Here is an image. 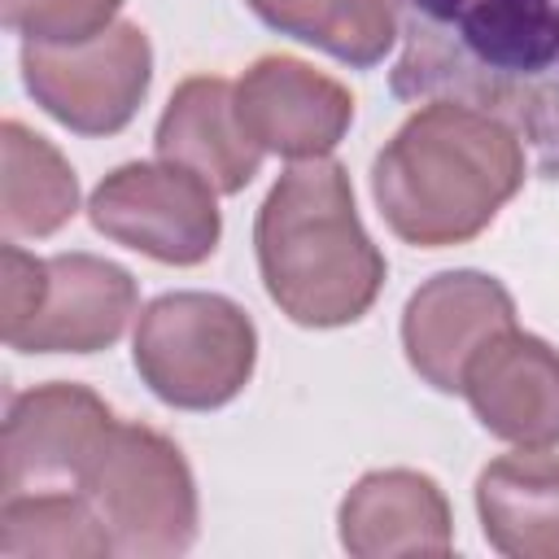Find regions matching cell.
I'll return each mask as SVG.
<instances>
[{
  "label": "cell",
  "mask_w": 559,
  "mask_h": 559,
  "mask_svg": "<svg viewBox=\"0 0 559 559\" xmlns=\"http://www.w3.org/2000/svg\"><path fill=\"white\" fill-rule=\"evenodd\" d=\"M397 100H450L507 122L559 170V0H393Z\"/></svg>",
  "instance_id": "cell-1"
},
{
  "label": "cell",
  "mask_w": 559,
  "mask_h": 559,
  "mask_svg": "<svg viewBox=\"0 0 559 559\" xmlns=\"http://www.w3.org/2000/svg\"><path fill=\"white\" fill-rule=\"evenodd\" d=\"M524 183L520 135L467 105L428 100L376 153L380 218L419 249L467 245Z\"/></svg>",
  "instance_id": "cell-2"
},
{
  "label": "cell",
  "mask_w": 559,
  "mask_h": 559,
  "mask_svg": "<svg viewBox=\"0 0 559 559\" xmlns=\"http://www.w3.org/2000/svg\"><path fill=\"white\" fill-rule=\"evenodd\" d=\"M266 297L301 328L358 323L384 284V253L362 231L341 162L310 157L288 166L253 223Z\"/></svg>",
  "instance_id": "cell-3"
},
{
  "label": "cell",
  "mask_w": 559,
  "mask_h": 559,
  "mask_svg": "<svg viewBox=\"0 0 559 559\" xmlns=\"http://www.w3.org/2000/svg\"><path fill=\"white\" fill-rule=\"evenodd\" d=\"M79 493L92 502L114 555L166 559L197 542V480L183 450L148 428L114 419L96 454L79 476Z\"/></svg>",
  "instance_id": "cell-4"
},
{
  "label": "cell",
  "mask_w": 559,
  "mask_h": 559,
  "mask_svg": "<svg viewBox=\"0 0 559 559\" xmlns=\"http://www.w3.org/2000/svg\"><path fill=\"white\" fill-rule=\"evenodd\" d=\"M131 358L148 393L166 406L214 411L249 384L258 328L223 293H162L140 310Z\"/></svg>",
  "instance_id": "cell-5"
},
{
  "label": "cell",
  "mask_w": 559,
  "mask_h": 559,
  "mask_svg": "<svg viewBox=\"0 0 559 559\" xmlns=\"http://www.w3.org/2000/svg\"><path fill=\"white\" fill-rule=\"evenodd\" d=\"M87 218L114 245H127L166 266L205 262L223 236L214 188L162 157L109 170L87 197Z\"/></svg>",
  "instance_id": "cell-6"
},
{
  "label": "cell",
  "mask_w": 559,
  "mask_h": 559,
  "mask_svg": "<svg viewBox=\"0 0 559 559\" xmlns=\"http://www.w3.org/2000/svg\"><path fill=\"white\" fill-rule=\"evenodd\" d=\"M22 79L35 105L79 135L122 131L153 79V48L135 22H114L83 44H26Z\"/></svg>",
  "instance_id": "cell-7"
},
{
  "label": "cell",
  "mask_w": 559,
  "mask_h": 559,
  "mask_svg": "<svg viewBox=\"0 0 559 559\" xmlns=\"http://www.w3.org/2000/svg\"><path fill=\"white\" fill-rule=\"evenodd\" d=\"M114 415L109 406L74 380H52L17 393L4 415L0 432V489L35 493L61 489L66 480L79 485L87 459L105 441Z\"/></svg>",
  "instance_id": "cell-8"
},
{
  "label": "cell",
  "mask_w": 559,
  "mask_h": 559,
  "mask_svg": "<svg viewBox=\"0 0 559 559\" xmlns=\"http://www.w3.org/2000/svg\"><path fill=\"white\" fill-rule=\"evenodd\" d=\"M515 328L511 293L485 271H441L402 310V349L424 384L463 393V371L485 341Z\"/></svg>",
  "instance_id": "cell-9"
},
{
  "label": "cell",
  "mask_w": 559,
  "mask_h": 559,
  "mask_svg": "<svg viewBox=\"0 0 559 559\" xmlns=\"http://www.w3.org/2000/svg\"><path fill=\"white\" fill-rule=\"evenodd\" d=\"M236 109L262 153L293 162L328 157L354 122V96L297 57H258L236 83Z\"/></svg>",
  "instance_id": "cell-10"
},
{
  "label": "cell",
  "mask_w": 559,
  "mask_h": 559,
  "mask_svg": "<svg viewBox=\"0 0 559 559\" xmlns=\"http://www.w3.org/2000/svg\"><path fill=\"white\" fill-rule=\"evenodd\" d=\"M135 280L127 266L96 253H57L44 271V293L31 319L4 336L22 354H96L109 349L135 314Z\"/></svg>",
  "instance_id": "cell-11"
},
{
  "label": "cell",
  "mask_w": 559,
  "mask_h": 559,
  "mask_svg": "<svg viewBox=\"0 0 559 559\" xmlns=\"http://www.w3.org/2000/svg\"><path fill=\"white\" fill-rule=\"evenodd\" d=\"M476 419L524 450L559 445V349L542 336L507 328L476 349L463 371Z\"/></svg>",
  "instance_id": "cell-12"
},
{
  "label": "cell",
  "mask_w": 559,
  "mask_h": 559,
  "mask_svg": "<svg viewBox=\"0 0 559 559\" xmlns=\"http://www.w3.org/2000/svg\"><path fill=\"white\" fill-rule=\"evenodd\" d=\"M341 546L358 559L450 555V502L432 476L411 467L367 472L341 502Z\"/></svg>",
  "instance_id": "cell-13"
},
{
  "label": "cell",
  "mask_w": 559,
  "mask_h": 559,
  "mask_svg": "<svg viewBox=\"0 0 559 559\" xmlns=\"http://www.w3.org/2000/svg\"><path fill=\"white\" fill-rule=\"evenodd\" d=\"M153 148L162 162L201 175L223 197L249 188L262 166V148L240 122L236 87L214 74H197L175 87L170 105L162 109Z\"/></svg>",
  "instance_id": "cell-14"
},
{
  "label": "cell",
  "mask_w": 559,
  "mask_h": 559,
  "mask_svg": "<svg viewBox=\"0 0 559 559\" xmlns=\"http://www.w3.org/2000/svg\"><path fill=\"white\" fill-rule=\"evenodd\" d=\"M485 542L511 559H559V454L515 450L476 476Z\"/></svg>",
  "instance_id": "cell-15"
},
{
  "label": "cell",
  "mask_w": 559,
  "mask_h": 559,
  "mask_svg": "<svg viewBox=\"0 0 559 559\" xmlns=\"http://www.w3.org/2000/svg\"><path fill=\"white\" fill-rule=\"evenodd\" d=\"M0 231L4 240L52 236L79 210V179L70 162L17 118L0 127Z\"/></svg>",
  "instance_id": "cell-16"
},
{
  "label": "cell",
  "mask_w": 559,
  "mask_h": 559,
  "mask_svg": "<svg viewBox=\"0 0 559 559\" xmlns=\"http://www.w3.org/2000/svg\"><path fill=\"white\" fill-rule=\"evenodd\" d=\"M266 26L345 66H376L397 39L393 0H245Z\"/></svg>",
  "instance_id": "cell-17"
},
{
  "label": "cell",
  "mask_w": 559,
  "mask_h": 559,
  "mask_svg": "<svg viewBox=\"0 0 559 559\" xmlns=\"http://www.w3.org/2000/svg\"><path fill=\"white\" fill-rule=\"evenodd\" d=\"M114 555L92 502L79 493H9L0 507V559H100Z\"/></svg>",
  "instance_id": "cell-18"
},
{
  "label": "cell",
  "mask_w": 559,
  "mask_h": 559,
  "mask_svg": "<svg viewBox=\"0 0 559 559\" xmlns=\"http://www.w3.org/2000/svg\"><path fill=\"white\" fill-rule=\"evenodd\" d=\"M122 0H0V17L26 44H83L114 26Z\"/></svg>",
  "instance_id": "cell-19"
},
{
  "label": "cell",
  "mask_w": 559,
  "mask_h": 559,
  "mask_svg": "<svg viewBox=\"0 0 559 559\" xmlns=\"http://www.w3.org/2000/svg\"><path fill=\"white\" fill-rule=\"evenodd\" d=\"M44 271H48V258H35L26 249H17L13 240H4L0 249V332H17L31 310L39 306V293H44Z\"/></svg>",
  "instance_id": "cell-20"
}]
</instances>
